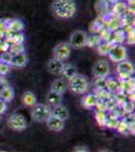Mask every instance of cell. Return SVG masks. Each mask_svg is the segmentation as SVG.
I'll use <instances>...</instances> for the list:
<instances>
[{
  "label": "cell",
  "instance_id": "obj_1",
  "mask_svg": "<svg viewBox=\"0 0 135 152\" xmlns=\"http://www.w3.org/2000/svg\"><path fill=\"white\" fill-rule=\"evenodd\" d=\"M77 11V4L75 0H53L51 12L56 18L68 19L75 15Z\"/></svg>",
  "mask_w": 135,
  "mask_h": 152
},
{
  "label": "cell",
  "instance_id": "obj_2",
  "mask_svg": "<svg viewBox=\"0 0 135 152\" xmlns=\"http://www.w3.org/2000/svg\"><path fill=\"white\" fill-rule=\"evenodd\" d=\"M68 88L76 94H85L90 88L89 79L85 75L77 73L71 79H69Z\"/></svg>",
  "mask_w": 135,
  "mask_h": 152
},
{
  "label": "cell",
  "instance_id": "obj_3",
  "mask_svg": "<svg viewBox=\"0 0 135 152\" xmlns=\"http://www.w3.org/2000/svg\"><path fill=\"white\" fill-rule=\"evenodd\" d=\"M51 116V107L46 104H35L31 110V118L34 122L45 123Z\"/></svg>",
  "mask_w": 135,
  "mask_h": 152
},
{
  "label": "cell",
  "instance_id": "obj_4",
  "mask_svg": "<svg viewBox=\"0 0 135 152\" xmlns=\"http://www.w3.org/2000/svg\"><path fill=\"white\" fill-rule=\"evenodd\" d=\"M87 40H88L87 33H85L82 29H77V31H74L71 34L68 43L71 46V48L82 49L87 45Z\"/></svg>",
  "mask_w": 135,
  "mask_h": 152
},
{
  "label": "cell",
  "instance_id": "obj_5",
  "mask_svg": "<svg viewBox=\"0 0 135 152\" xmlns=\"http://www.w3.org/2000/svg\"><path fill=\"white\" fill-rule=\"evenodd\" d=\"M71 52H72V48L69 45L68 42H62V43L56 44L53 47V58L56 59L58 61H62V62H65L71 56Z\"/></svg>",
  "mask_w": 135,
  "mask_h": 152
},
{
  "label": "cell",
  "instance_id": "obj_6",
  "mask_svg": "<svg viewBox=\"0 0 135 152\" xmlns=\"http://www.w3.org/2000/svg\"><path fill=\"white\" fill-rule=\"evenodd\" d=\"M107 56L109 57V60L114 63H119L124 60H127V49L123 45L115 44L110 48Z\"/></svg>",
  "mask_w": 135,
  "mask_h": 152
},
{
  "label": "cell",
  "instance_id": "obj_7",
  "mask_svg": "<svg viewBox=\"0 0 135 152\" xmlns=\"http://www.w3.org/2000/svg\"><path fill=\"white\" fill-rule=\"evenodd\" d=\"M92 73L96 78H107L111 73V67L106 60H98L93 65Z\"/></svg>",
  "mask_w": 135,
  "mask_h": 152
},
{
  "label": "cell",
  "instance_id": "obj_8",
  "mask_svg": "<svg viewBox=\"0 0 135 152\" xmlns=\"http://www.w3.org/2000/svg\"><path fill=\"white\" fill-rule=\"evenodd\" d=\"M116 73L121 80L131 78V76L134 74V65L128 60H124L122 62L117 63Z\"/></svg>",
  "mask_w": 135,
  "mask_h": 152
},
{
  "label": "cell",
  "instance_id": "obj_9",
  "mask_svg": "<svg viewBox=\"0 0 135 152\" xmlns=\"http://www.w3.org/2000/svg\"><path fill=\"white\" fill-rule=\"evenodd\" d=\"M8 127L12 131L21 132L24 131L27 127L26 119L20 114H13L8 119Z\"/></svg>",
  "mask_w": 135,
  "mask_h": 152
},
{
  "label": "cell",
  "instance_id": "obj_10",
  "mask_svg": "<svg viewBox=\"0 0 135 152\" xmlns=\"http://www.w3.org/2000/svg\"><path fill=\"white\" fill-rule=\"evenodd\" d=\"M64 67H65V63L53 58L50 59L46 63V69L53 75H62Z\"/></svg>",
  "mask_w": 135,
  "mask_h": 152
},
{
  "label": "cell",
  "instance_id": "obj_11",
  "mask_svg": "<svg viewBox=\"0 0 135 152\" xmlns=\"http://www.w3.org/2000/svg\"><path fill=\"white\" fill-rule=\"evenodd\" d=\"M24 29V23L20 19H10L9 23H6V33L10 34H18L22 33Z\"/></svg>",
  "mask_w": 135,
  "mask_h": 152
},
{
  "label": "cell",
  "instance_id": "obj_12",
  "mask_svg": "<svg viewBox=\"0 0 135 152\" xmlns=\"http://www.w3.org/2000/svg\"><path fill=\"white\" fill-rule=\"evenodd\" d=\"M45 124L48 126V128L53 132H61L65 128V121H62V120L53 116L48 118V121L45 122Z\"/></svg>",
  "mask_w": 135,
  "mask_h": 152
},
{
  "label": "cell",
  "instance_id": "obj_13",
  "mask_svg": "<svg viewBox=\"0 0 135 152\" xmlns=\"http://www.w3.org/2000/svg\"><path fill=\"white\" fill-rule=\"evenodd\" d=\"M26 63H27V56L24 52H21L12 55L9 65L14 68H22L26 65Z\"/></svg>",
  "mask_w": 135,
  "mask_h": 152
},
{
  "label": "cell",
  "instance_id": "obj_14",
  "mask_svg": "<svg viewBox=\"0 0 135 152\" xmlns=\"http://www.w3.org/2000/svg\"><path fill=\"white\" fill-rule=\"evenodd\" d=\"M68 89V83L64 78H58V79L53 80L51 85V91H53L56 94L63 95Z\"/></svg>",
  "mask_w": 135,
  "mask_h": 152
},
{
  "label": "cell",
  "instance_id": "obj_15",
  "mask_svg": "<svg viewBox=\"0 0 135 152\" xmlns=\"http://www.w3.org/2000/svg\"><path fill=\"white\" fill-rule=\"evenodd\" d=\"M69 115H70L69 114V110L62 104L51 107V116L58 118V119L62 120V121L66 122V120H68L69 118Z\"/></svg>",
  "mask_w": 135,
  "mask_h": 152
},
{
  "label": "cell",
  "instance_id": "obj_16",
  "mask_svg": "<svg viewBox=\"0 0 135 152\" xmlns=\"http://www.w3.org/2000/svg\"><path fill=\"white\" fill-rule=\"evenodd\" d=\"M97 102H98L97 97L93 94H85L83 95L82 99H81L82 107L87 110H91L93 107H95L96 104H97Z\"/></svg>",
  "mask_w": 135,
  "mask_h": 152
},
{
  "label": "cell",
  "instance_id": "obj_17",
  "mask_svg": "<svg viewBox=\"0 0 135 152\" xmlns=\"http://www.w3.org/2000/svg\"><path fill=\"white\" fill-rule=\"evenodd\" d=\"M14 91L9 85H2L0 87V99L4 102H9L13 99Z\"/></svg>",
  "mask_w": 135,
  "mask_h": 152
},
{
  "label": "cell",
  "instance_id": "obj_18",
  "mask_svg": "<svg viewBox=\"0 0 135 152\" xmlns=\"http://www.w3.org/2000/svg\"><path fill=\"white\" fill-rule=\"evenodd\" d=\"M21 102L25 107H32L36 104V96L32 91H24L21 96Z\"/></svg>",
  "mask_w": 135,
  "mask_h": 152
},
{
  "label": "cell",
  "instance_id": "obj_19",
  "mask_svg": "<svg viewBox=\"0 0 135 152\" xmlns=\"http://www.w3.org/2000/svg\"><path fill=\"white\" fill-rule=\"evenodd\" d=\"M62 102V95L56 94L53 91H50L46 95V104L51 107H53L56 105L61 104Z\"/></svg>",
  "mask_w": 135,
  "mask_h": 152
},
{
  "label": "cell",
  "instance_id": "obj_20",
  "mask_svg": "<svg viewBox=\"0 0 135 152\" xmlns=\"http://www.w3.org/2000/svg\"><path fill=\"white\" fill-rule=\"evenodd\" d=\"M105 89H106L109 94L118 91L119 82L117 81V79H115V78H113V77H107L106 83H105Z\"/></svg>",
  "mask_w": 135,
  "mask_h": 152
},
{
  "label": "cell",
  "instance_id": "obj_21",
  "mask_svg": "<svg viewBox=\"0 0 135 152\" xmlns=\"http://www.w3.org/2000/svg\"><path fill=\"white\" fill-rule=\"evenodd\" d=\"M113 45H115V43L112 40L110 42H101V43H100L99 45L96 47V49H97V52H98L99 55L107 56V54H108V52H109L110 48H111Z\"/></svg>",
  "mask_w": 135,
  "mask_h": 152
},
{
  "label": "cell",
  "instance_id": "obj_22",
  "mask_svg": "<svg viewBox=\"0 0 135 152\" xmlns=\"http://www.w3.org/2000/svg\"><path fill=\"white\" fill-rule=\"evenodd\" d=\"M116 130L118 131V133L122 134V135H127L131 131V126L129 125V123L125 120H122V121H119L118 124H117Z\"/></svg>",
  "mask_w": 135,
  "mask_h": 152
},
{
  "label": "cell",
  "instance_id": "obj_23",
  "mask_svg": "<svg viewBox=\"0 0 135 152\" xmlns=\"http://www.w3.org/2000/svg\"><path fill=\"white\" fill-rule=\"evenodd\" d=\"M77 74V68L75 66L71 65V64H65V67H64L63 73L62 75L67 79H71L73 76H75Z\"/></svg>",
  "mask_w": 135,
  "mask_h": 152
},
{
  "label": "cell",
  "instance_id": "obj_24",
  "mask_svg": "<svg viewBox=\"0 0 135 152\" xmlns=\"http://www.w3.org/2000/svg\"><path fill=\"white\" fill-rule=\"evenodd\" d=\"M95 119L97 121V123L102 127L106 126L107 123V119H108V115L106 114V112H103V111H97L95 112Z\"/></svg>",
  "mask_w": 135,
  "mask_h": 152
},
{
  "label": "cell",
  "instance_id": "obj_25",
  "mask_svg": "<svg viewBox=\"0 0 135 152\" xmlns=\"http://www.w3.org/2000/svg\"><path fill=\"white\" fill-rule=\"evenodd\" d=\"M99 38L101 42H110L112 40V33L107 28H102L100 31V34H99Z\"/></svg>",
  "mask_w": 135,
  "mask_h": 152
},
{
  "label": "cell",
  "instance_id": "obj_26",
  "mask_svg": "<svg viewBox=\"0 0 135 152\" xmlns=\"http://www.w3.org/2000/svg\"><path fill=\"white\" fill-rule=\"evenodd\" d=\"M100 43H101V40H100L99 36L94 35V36L88 37L87 45L86 46H89V47H97Z\"/></svg>",
  "mask_w": 135,
  "mask_h": 152
},
{
  "label": "cell",
  "instance_id": "obj_27",
  "mask_svg": "<svg viewBox=\"0 0 135 152\" xmlns=\"http://www.w3.org/2000/svg\"><path fill=\"white\" fill-rule=\"evenodd\" d=\"M114 11L119 15L124 14L125 11H126V4L123 3V2H117L114 6Z\"/></svg>",
  "mask_w": 135,
  "mask_h": 152
},
{
  "label": "cell",
  "instance_id": "obj_28",
  "mask_svg": "<svg viewBox=\"0 0 135 152\" xmlns=\"http://www.w3.org/2000/svg\"><path fill=\"white\" fill-rule=\"evenodd\" d=\"M9 71H10V65L0 61V75L4 76V75L8 74Z\"/></svg>",
  "mask_w": 135,
  "mask_h": 152
},
{
  "label": "cell",
  "instance_id": "obj_29",
  "mask_svg": "<svg viewBox=\"0 0 135 152\" xmlns=\"http://www.w3.org/2000/svg\"><path fill=\"white\" fill-rule=\"evenodd\" d=\"M105 83H106V78H96L94 82L96 89H103V88H105Z\"/></svg>",
  "mask_w": 135,
  "mask_h": 152
},
{
  "label": "cell",
  "instance_id": "obj_30",
  "mask_svg": "<svg viewBox=\"0 0 135 152\" xmlns=\"http://www.w3.org/2000/svg\"><path fill=\"white\" fill-rule=\"evenodd\" d=\"M5 111H6V102H4L3 100L0 99V115L4 114Z\"/></svg>",
  "mask_w": 135,
  "mask_h": 152
},
{
  "label": "cell",
  "instance_id": "obj_31",
  "mask_svg": "<svg viewBox=\"0 0 135 152\" xmlns=\"http://www.w3.org/2000/svg\"><path fill=\"white\" fill-rule=\"evenodd\" d=\"M73 152H88V150L86 148H84V147H78V148H76Z\"/></svg>",
  "mask_w": 135,
  "mask_h": 152
},
{
  "label": "cell",
  "instance_id": "obj_32",
  "mask_svg": "<svg viewBox=\"0 0 135 152\" xmlns=\"http://www.w3.org/2000/svg\"><path fill=\"white\" fill-rule=\"evenodd\" d=\"M99 152H112V151L109 150V149H102V150H100Z\"/></svg>",
  "mask_w": 135,
  "mask_h": 152
},
{
  "label": "cell",
  "instance_id": "obj_33",
  "mask_svg": "<svg viewBox=\"0 0 135 152\" xmlns=\"http://www.w3.org/2000/svg\"><path fill=\"white\" fill-rule=\"evenodd\" d=\"M2 85H3V82H2V80H1V79H0V87H1V86H2Z\"/></svg>",
  "mask_w": 135,
  "mask_h": 152
}]
</instances>
